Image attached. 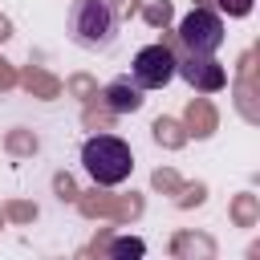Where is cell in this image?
<instances>
[{
  "label": "cell",
  "mask_w": 260,
  "mask_h": 260,
  "mask_svg": "<svg viewBox=\"0 0 260 260\" xmlns=\"http://www.w3.org/2000/svg\"><path fill=\"white\" fill-rule=\"evenodd\" d=\"M118 4L114 0H73L69 8V41L89 49V53H106L118 41Z\"/></svg>",
  "instance_id": "6da1fadb"
},
{
  "label": "cell",
  "mask_w": 260,
  "mask_h": 260,
  "mask_svg": "<svg viewBox=\"0 0 260 260\" xmlns=\"http://www.w3.org/2000/svg\"><path fill=\"white\" fill-rule=\"evenodd\" d=\"M81 167H85V175H89L98 187H118V183L130 179L134 154H130V146H126L122 138H114V134H93V138H85V146H81Z\"/></svg>",
  "instance_id": "7a4b0ae2"
},
{
  "label": "cell",
  "mask_w": 260,
  "mask_h": 260,
  "mask_svg": "<svg viewBox=\"0 0 260 260\" xmlns=\"http://www.w3.org/2000/svg\"><path fill=\"white\" fill-rule=\"evenodd\" d=\"M179 45H183L187 53L215 57L219 45H223V20H219V12H211V8H191V12L179 20Z\"/></svg>",
  "instance_id": "3957f363"
},
{
  "label": "cell",
  "mask_w": 260,
  "mask_h": 260,
  "mask_svg": "<svg viewBox=\"0 0 260 260\" xmlns=\"http://www.w3.org/2000/svg\"><path fill=\"white\" fill-rule=\"evenodd\" d=\"M130 81L138 89H162L175 81V49L167 45H142L130 65Z\"/></svg>",
  "instance_id": "277c9868"
},
{
  "label": "cell",
  "mask_w": 260,
  "mask_h": 260,
  "mask_svg": "<svg viewBox=\"0 0 260 260\" xmlns=\"http://www.w3.org/2000/svg\"><path fill=\"white\" fill-rule=\"evenodd\" d=\"M175 73H183L187 85H191V89H203V93H215V89L228 85V69H223L215 57L187 53V49H183V57H175Z\"/></svg>",
  "instance_id": "5b68a950"
},
{
  "label": "cell",
  "mask_w": 260,
  "mask_h": 260,
  "mask_svg": "<svg viewBox=\"0 0 260 260\" xmlns=\"http://www.w3.org/2000/svg\"><path fill=\"white\" fill-rule=\"evenodd\" d=\"M102 98H106V106H110L114 114H134V110H142V102H146V98H142V89H138L130 77H118V81H110Z\"/></svg>",
  "instance_id": "8992f818"
},
{
  "label": "cell",
  "mask_w": 260,
  "mask_h": 260,
  "mask_svg": "<svg viewBox=\"0 0 260 260\" xmlns=\"http://www.w3.org/2000/svg\"><path fill=\"white\" fill-rule=\"evenodd\" d=\"M110 256H142V240H114Z\"/></svg>",
  "instance_id": "52a82bcc"
},
{
  "label": "cell",
  "mask_w": 260,
  "mask_h": 260,
  "mask_svg": "<svg viewBox=\"0 0 260 260\" xmlns=\"http://www.w3.org/2000/svg\"><path fill=\"white\" fill-rule=\"evenodd\" d=\"M215 4H219L228 16H248V12H252V0H215Z\"/></svg>",
  "instance_id": "ba28073f"
}]
</instances>
